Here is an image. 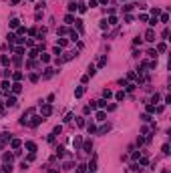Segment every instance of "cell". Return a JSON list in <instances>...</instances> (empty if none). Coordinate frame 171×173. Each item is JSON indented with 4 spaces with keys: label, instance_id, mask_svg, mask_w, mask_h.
<instances>
[{
    "label": "cell",
    "instance_id": "cell-1",
    "mask_svg": "<svg viewBox=\"0 0 171 173\" xmlns=\"http://www.w3.org/2000/svg\"><path fill=\"white\" fill-rule=\"evenodd\" d=\"M145 40H149V42L155 40V30H153V28H147V32H145Z\"/></svg>",
    "mask_w": 171,
    "mask_h": 173
},
{
    "label": "cell",
    "instance_id": "cell-2",
    "mask_svg": "<svg viewBox=\"0 0 171 173\" xmlns=\"http://www.w3.org/2000/svg\"><path fill=\"white\" fill-rule=\"evenodd\" d=\"M40 111H42V117H48L50 113H53V107H50V105H44V107H42V105H40Z\"/></svg>",
    "mask_w": 171,
    "mask_h": 173
},
{
    "label": "cell",
    "instance_id": "cell-3",
    "mask_svg": "<svg viewBox=\"0 0 171 173\" xmlns=\"http://www.w3.org/2000/svg\"><path fill=\"white\" fill-rule=\"evenodd\" d=\"M42 121H44L42 117H32V121H30V125H32V127H38V125H40Z\"/></svg>",
    "mask_w": 171,
    "mask_h": 173
},
{
    "label": "cell",
    "instance_id": "cell-4",
    "mask_svg": "<svg viewBox=\"0 0 171 173\" xmlns=\"http://www.w3.org/2000/svg\"><path fill=\"white\" fill-rule=\"evenodd\" d=\"M6 105H8V107H16V97H14V95H10V97L6 99Z\"/></svg>",
    "mask_w": 171,
    "mask_h": 173
},
{
    "label": "cell",
    "instance_id": "cell-5",
    "mask_svg": "<svg viewBox=\"0 0 171 173\" xmlns=\"http://www.w3.org/2000/svg\"><path fill=\"white\" fill-rule=\"evenodd\" d=\"M24 147H26V149H28L30 153H34V149H36V145H34L32 141H26V143H24Z\"/></svg>",
    "mask_w": 171,
    "mask_h": 173
},
{
    "label": "cell",
    "instance_id": "cell-6",
    "mask_svg": "<svg viewBox=\"0 0 171 173\" xmlns=\"http://www.w3.org/2000/svg\"><path fill=\"white\" fill-rule=\"evenodd\" d=\"M87 167H89L91 171H95V169H97V155H93V161H91V163H89Z\"/></svg>",
    "mask_w": 171,
    "mask_h": 173
},
{
    "label": "cell",
    "instance_id": "cell-7",
    "mask_svg": "<svg viewBox=\"0 0 171 173\" xmlns=\"http://www.w3.org/2000/svg\"><path fill=\"white\" fill-rule=\"evenodd\" d=\"M12 91H14V95H18V93L22 91V85H20V83H14V85H12Z\"/></svg>",
    "mask_w": 171,
    "mask_h": 173
},
{
    "label": "cell",
    "instance_id": "cell-8",
    "mask_svg": "<svg viewBox=\"0 0 171 173\" xmlns=\"http://www.w3.org/2000/svg\"><path fill=\"white\" fill-rule=\"evenodd\" d=\"M165 51H167V44H165V42L157 44V51H155V52H165Z\"/></svg>",
    "mask_w": 171,
    "mask_h": 173
},
{
    "label": "cell",
    "instance_id": "cell-9",
    "mask_svg": "<svg viewBox=\"0 0 171 173\" xmlns=\"http://www.w3.org/2000/svg\"><path fill=\"white\" fill-rule=\"evenodd\" d=\"M83 147H85V151H87V153H91V149H93V143H91V141H85V143H83Z\"/></svg>",
    "mask_w": 171,
    "mask_h": 173
},
{
    "label": "cell",
    "instance_id": "cell-10",
    "mask_svg": "<svg viewBox=\"0 0 171 173\" xmlns=\"http://www.w3.org/2000/svg\"><path fill=\"white\" fill-rule=\"evenodd\" d=\"M12 171V163H4V167H2V173H10Z\"/></svg>",
    "mask_w": 171,
    "mask_h": 173
},
{
    "label": "cell",
    "instance_id": "cell-11",
    "mask_svg": "<svg viewBox=\"0 0 171 173\" xmlns=\"http://www.w3.org/2000/svg\"><path fill=\"white\" fill-rule=\"evenodd\" d=\"M83 95H85V87H79L77 91H75V97L79 99V97H83Z\"/></svg>",
    "mask_w": 171,
    "mask_h": 173
},
{
    "label": "cell",
    "instance_id": "cell-12",
    "mask_svg": "<svg viewBox=\"0 0 171 173\" xmlns=\"http://www.w3.org/2000/svg\"><path fill=\"white\" fill-rule=\"evenodd\" d=\"M53 75H54V70H53V69H46V72L42 75V79H50Z\"/></svg>",
    "mask_w": 171,
    "mask_h": 173
},
{
    "label": "cell",
    "instance_id": "cell-13",
    "mask_svg": "<svg viewBox=\"0 0 171 173\" xmlns=\"http://www.w3.org/2000/svg\"><path fill=\"white\" fill-rule=\"evenodd\" d=\"M6 38H8V42H10V44H12V42H16V40H18V36H16V34H12V32H10V34H8Z\"/></svg>",
    "mask_w": 171,
    "mask_h": 173
},
{
    "label": "cell",
    "instance_id": "cell-14",
    "mask_svg": "<svg viewBox=\"0 0 171 173\" xmlns=\"http://www.w3.org/2000/svg\"><path fill=\"white\" fill-rule=\"evenodd\" d=\"M4 163H12V153H4Z\"/></svg>",
    "mask_w": 171,
    "mask_h": 173
},
{
    "label": "cell",
    "instance_id": "cell-15",
    "mask_svg": "<svg viewBox=\"0 0 171 173\" xmlns=\"http://www.w3.org/2000/svg\"><path fill=\"white\" fill-rule=\"evenodd\" d=\"M105 111H99V113H97V121H105Z\"/></svg>",
    "mask_w": 171,
    "mask_h": 173
},
{
    "label": "cell",
    "instance_id": "cell-16",
    "mask_svg": "<svg viewBox=\"0 0 171 173\" xmlns=\"http://www.w3.org/2000/svg\"><path fill=\"white\" fill-rule=\"evenodd\" d=\"M97 107H101V109H107V99H103V101H97Z\"/></svg>",
    "mask_w": 171,
    "mask_h": 173
},
{
    "label": "cell",
    "instance_id": "cell-17",
    "mask_svg": "<svg viewBox=\"0 0 171 173\" xmlns=\"http://www.w3.org/2000/svg\"><path fill=\"white\" fill-rule=\"evenodd\" d=\"M65 22H66V24H72V22H75V18H72V14H66V16H65Z\"/></svg>",
    "mask_w": 171,
    "mask_h": 173
},
{
    "label": "cell",
    "instance_id": "cell-18",
    "mask_svg": "<svg viewBox=\"0 0 171 173\" xmlns=\"http://www.w3.org/2000/svg\"><path fill=\"white\" fill-rule=\"evenodd\" d=\"M0 87H2V91H10V83H8V81H2V85H0Z\"/></svg>",
    "mask_w": 171,
    "mask_h": 173
},
{
    "label": "cell",
    "instance_id": "cell-19",
    "mask_svg": "<svg viewBox=\"0 0 171 173\" xmlns=\"http://www.w3.org/2000/svg\"><path fill=\"white\" fill-rule=\"evenodd\" d=\"M10 143H12V149H18L20 147V139H12Z\"/></svg>",
    "mask_w": 171,
    "mask_h": 173
},
{
    "label": "cell",
    "instance_id": "cell-20",
    "mask_svg": "<svg viewBox=\"0 0 171 173\" xmlns=\"http://www.w3.org/2000/svg\"><path fill=\"white\" fill-rule=\"evenodd\" d=\"M18 24H20V22L16 20V18H12V20H10V28H18Z\"/></svg>",
    "mask_w": 171,
    "mask_h": 173
},
{
    "label": "cell",
    "instance_id": "cell-21",
    "mask_svg": "<svg viewBox=\"0 0 171 173\" xmlns=\"http://www.w3.org/2000/svg\"><path fill=\"white\" fill-rule=\"evenodd\" d=\"M103 97H105V99H109V97H113V93L109 91V89H105V91H103Z\"/></svg>",
    "mask_w": 171,
    "mask_h": 173
},
{
    "label": "cell",
    "instance_id": "cell-22",
    "mask_svg": "<svg viewBox=\"0 0 171 173\" xmlns=\"http://www.w3.org/2000/svg\"><path fill=\"white\" fill-rule=\"evenodd\" d=\"M0 63H2V64H8V63H10V58L6 57V54H2V58H0Z\"/></svg>",
    "mask_w": 171,
    "mask_h": 173
},
{
    "label": "cell",
    "instance_id": "cell-23",
    "mask_svg": "<svg viewBox=\"0 0 171 173\" xmlns=\"http://www.w3.org/2000/svg\"><path fill=\"white\" fill-rule=\"evenodd\" d=\"M71 40H72V42H75V40H79V32H75V30L71 32Z\"/></svg>",
    "mask_w": 171,
    "mask_h": 173
},
{
    "label": "cell",
    "instance_id": "cell-24",
    "mask_svg": "<svg viewBox=\"0 0 171 173\" xmlns=\"http://www.w3.org/2000/svg\"><path fill=\"white\" fill-rule=\"evenodd\" d=\"M75 24H77V28H79V32H83V20H75Z\"/></svg>",
    "mask_w": 171,
    "mask_h": 173
},
{
    "label": "cell",
    "instance_id": "cell-25",
    "mask_svg": "<svg viewBox=\"0 0 171 173\" xmlns=\"http://www.w3.org/2000/svg\"><path fill=\"white\" fill-rule=\"evenodd\" d=\"M95 72H97V70H95V66H93V64H89V72H87V75H89V77H93Z\"/></svg>",
    "mask_w": 171,
    "mask_h": 173
},
{
    "label": "cell",
    "instance_id": "cell-26",
    "mask_svg": "<svg viewBox=\"0 0 171 173\" xmlns=\"http://www.w3.org/2000/svg\"><path fill=\"white\" fill-rule=\"evenodd\" d=\"M60 131H62V127H60V125H56V127H54V131H53V135H60Z\"/></svg>",
    "mask_w": 171,
    "mask_h": 173
},
{
    "label": "cell",
    "instance_id": "cell-27",
    "mask_svg": "<svg viewBox=\"0 0 171 173\" xmlns=\"http://www.w3.org/2000/svg\"><path fill=\"white\" fill-rule=\"evenodd\" d=\"M87 129H89V133H95V131H97V127L93 125V123H89V125H87Z\"/></svg>",
    "mask_w": 171,
    "mask_h": 173
},
{
    "label": "cell",
    "instance_id": "cell-28",
    "mask_svg": "<svg viewBox=\"0 0 171 173\" xmlns=\"http://www.w3.org/2000/svg\"><path fill=\"white\" fill-rule=\"evenodd\" d=\"M81 145H83V141H81V137H75V147L79 149V147H81Z\"/></svg>",
    "mask_w": 171,
    "mask_h": 173
},
{
    "label": "cell",
    "instance_id": "cell-29",
    "mask_svg": "<svg viewBox=\"0 0 171 173\" xmlns=\"http://www.w3.org/2000/svg\"><path fill=\"white\" fill-rule=\"evenodd\" d=\"M115 97H117V101H123V99H125V93L121 91V93H117V95H115Z\"/></svg>",
    "mask_w": 171,
    "mask_h": 173
},
{
    "label": "cell",
    "instance_id": "cell-30",
    "mask_svg": "<svg viewBox=\"0 0 171 173\" xmlns=\"http://www.w3.org/2000/svg\"><path fill=\"white\" fill-rule=\"evenodd\" d=\"M87 171V165H79V169H77V173H85Z\"/></svg>",
    "mask_w": 171,
    "mask_h": 173
},
{
    "label": "cell",
    "instance_id": "cell-31",
    "mask_svg": "<svg viewBox=\"0 0 171 173\" xmlns=\"http://www.w3.org/2000/svg\"><path fill=\"white\" fill-rule=\"evenodd\" d=\"M12 79H14V81H20V79H22V75H20V72H14Z\"/></svg>",
    "mask_w": 171,
    "mask_h": 173
},
{
    "label": "cell",
    "instance_id": "cell-32",
    "mask_svg": "<svg viewBox=\"0 0 171 173\" xmlns=\"http://www.w3.org/2000/svg\"><path fill=\"white\" fill-rule=\"evenodd\" d=\"M0 139H2V141H8L10 135H8V133H2V135H0Z\"/></svg>",
    "mask_w": 171,
    "mask_h": 173
},
{
    "label": "cell",
    "instance_id": "cell-33",
    "mask_svg": "<svg viewBox=\"0 0 171 173\" xmlns=\"http://www.w3.org/2000/svg\"><path fill=\"white\" fill-rule=\"evenodd\" d=\"M77 125H79V127L85 125V119H83V117H79V119H77Z\"/></svg>",
    "mask_w": 171,
    "mask_h": 173
},
{
    "label": "cell",
    "instance_id": "cell-34",
    "mask_svg": "<svg viewBox=\"0 0 171 173\" xmlns=\"http://www.w3.org/2000/svg\"><path fill=\"white\" fill-rule=\"evenodd\" d=\"M28 57H30V58H36V57H38V51H30V54H28Z\"/></svg>",
    "mask_w": 171,
    "mask_h": 173
},
{
    "label": "cell",
    "instance_id": "cell-35",
    "mask_svg": "<svg viewBox=\"0 0 171 173\" xmlns=\"http://www.w3.org/2000/svg\"><path fill=\"white\" fill-rule=\"evenodd\" d=\"M105 64H107V57H103V58L99 60V66H105Z\"/></svg>",
    "mask_w": 171,
    "mask_h": 173
},
{
    "label": "cell",
    "instance_id": "cell-36",
    "mask_svg": "<svg viewBox=\"0 0 171 173\" xmlns=\"http://www.w3.org/2000/svg\"><path fill=\"white\" fill-rule=\"evenodd\" d=\"M167 20H169V14L163 12V14H161V22H167Z\"/></svg>",
    "mask_w": 171,
    "mask_h": 173
},
{
    "label": "cell",
    "instance_id": "cell-37",
    "mask_svg": "<svg viewBox=\"0 0 171 173\" xmlns=\"http://www.w3.org/2000/svg\"><path fill=\"white\" fill-rule=\"evenodd\" d=\"M107 24H117V18H115V16H111V18H109V22H107Z\"/></svg>",
    "mask_w": 171,
    "mask_h": 173
},
{
    "label": "cell",
    "instance_id": "cell-38",
    "mask_svg": "<svg viewBox=\"0 0 171 173\" xmlns=\"http://www.w3.org/2000/svg\"><path fill=\"white\" fill-rule=\"evenodd\" d=\"M68 10H71V12H72V10H77V4H75V2H71V4H68Z\"/></svg>",
    "mask_w": 171,
    "mask_h": 173
},
{
    "label": "cell",
    "instance_id": "cell-39",
    "mask_svg": "<svg viewBox=\"0 0 171 173\" xmlns=\"http://www.w3.org/2000/svg\"><path fill=\"white\" fill-rule=\"evenodd\" d=\"M14 51H16V54H18V57H20V54L24 52V48H22V46H18V48H14Z\"/></svg>",
    "mask_w": 171,
    "mask_h": 173
},
{
    "label": "cell",
    "instance_id": "cell-40",
    "mask_svg": "<svg viewBox=\"0 0 171 173\" xmlns=\"http://www.w3.org/2000/svg\"><path fill=\"white\" fill-rule=\"evenodd\" d=\"M139 163H141V165H147L149 161H147V157H141V159H139Z\"/></svg>",
    "mask_w": 171,
    "mask_h": 173
},
{
    "label": "cell",
    "instance_id": "cell-41",
    "mask_svg": "<svg viewBox=\"0 0 171 173\" xmlns=\"http://www.w3.org/2000/svg\"><path fill=\"white\" fill-rule=\"evenodd\" d=\"M48 173H59V171H56V169H50V171H48Z\"/></svg>",
    "mask_w": 171,
    "mask_h": 173
},
{
    "label": "cell",
    "instance_id": "cell-42",
    "mask_svg": "<svg viewBox=\"0 0 171 173\" xmlns=\"http://www.w3.org/2000/svg\"><path fill=\"white\" fill-rule=\"evenodd\" d=\"M2 113H4V109H2V105H0V115H2Z\"/></svg>",
    "mask_w": 171,
    "mask_h": 173
},
{
    "label": "cell",
    "instance_id": "cell-43",
    "mask_svg": "<svg viewBox=\"0 0 171 173\" xmlns=\"http://www.w3.org/2000/svg\"><path fill=\"white\" fill-rule=\"evenodd\" d=\"M99 2H103V4H107V0H99Z\"/></svg>",
    "mask_w": 171,
    "mask_h": 173
},
{
    "label": "cell",
    "instance_id": "cell-44",
    "mask_svg": "<svg viewBox=\"0 0 171 173\" xmlns=\"http://www.w3.org/2000/svg\"><path fill=\"white\" fill-rule=\"evenodd\" d=\"M163 173H169V171H167V169H163Z\"/></svg>",
    "mask_w": 171,
    "mask_h": 173
},
{
    "label": "cell",
    "instance_id": "cell-45",
    "mask_svg": "<svg viewBox=\"0 0 171 173\" xmlns=\"http://www.w3.org/2000/svg\"><path fill=\"white\" fill-rule=\"evenodd\" d=\"M87 173H95V171H87Z\"/></svg>",
    "mask_w": 171,
    "mask_h": 173
},
{
    "label": "cell",
    "instance_id": "cell-46",
    "mask_svg": "<svg viewBox=\"0 0 171 173\" xmlns=\"http://www.w3.org/2000/svg\"><path fill=\"white\" fill-rule=\"evenodd\" d=\"M0 95H2V89H0Z\"/></svg>",
    "mask_w": 171,
    "mask_h": 173
}]
</instances>
